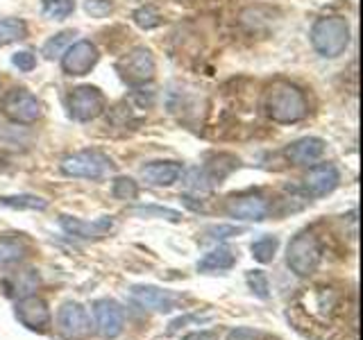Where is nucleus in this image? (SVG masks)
Wrapping results in <instances>:
<instances>
[{
  "mask_svg": "<svg viewBox=\"0 0 363 340\" xmlns=\"http://www.w3.org/2000/svg\"><path fill=\"white\" fill-rule=\"evenodd\" d=\"M39 283H41L39 270L26 268V270L14 272V275L5 279V293L9 298L21 300V298H28V295H34V290L39 288Z\"/></svg>",
  "mask_w": 363,
  "mask_h": 340,
  "instance_id": "18",
  "label": "nucleus"
},
{
  "mask_svg": "<svg viewBox=\"0 0 363 340\" xmlns=\"http://www.w3.org/2000/svg\"><path fill=\"white\" fill-rule=\"evenodd\" d=\"M247 286L250 290H252L257 298L261 300H268V290H270V283H268V277H266V272H261V270H250L247 272Z\"/></svg>",
  "mask_w": 363,
  "mask_h": 340,
  "instance_id": "28",
  "label": "nucleus"
},
{
  "mask_svg": "<svg viewBox=\"0 0 363 340\" xmlns=\"http://www.w3.org/2000/svg\"><path fill=\"white\" fill-rule=\"evenodd\" d=\"M130 295L139 306H143V309H147V311H157V313L175 311L182 302V298L175 295L173 290L157 288V286H132Z\"/></svg>",
  "mask_w": 363,
  "mask_h": 340,
  "instance_id": "13",
  "label": "nucleus"
},
{
  "mask_svg": "<svg viewBox=\"0 0 363 340\" xmlns=\"http://www.w3.org/2000/svg\"><path fill=\"white\" fill-rule=\"evenodd\" d=\"M323 259V247L313 232H300L286 247V266L298 277H309L318 270Z\"/></svg>",
  "mask_w": 363,
  "mask_h": 340,
  "instance_id": "3",
  "label": "nucleus"
},
{
  "mask_svg": "<svg viewBox=\"0 0 363 340\" xmlns=\"http://www.w3.org/2000/svg\"><path fill=\"white\" fill-rule=\"evenodd\" d=\"M270 204L259 193H243V196H232L225 204V213L234 220L243 222H261L266 220Z\"/></svg>",
  "mask_w": 363,
  "mask_h": 340,
  "instance_id": "10",
  "label": "nucleus"
},
{
  "mask_svg": "<svg viewBox=\"0 0 363 340\" xmlns=\"http://www.w3.org/2000/svg\"><path fill=\"white\" fill-rule=\"evenodd\" d=\"M234 266H236V252L232 247H227V245H218V247L211 249V252H207L198 261V270L207 272V275H211V272L232 270Z\"/></svg>",
  "mask_w": 363,
  "mask_h": 340,
  "instance_id": "19",
  "label": "nucleus"
},
{
  "mask_svg": "<svg viewBox=\"0 0 363 340\" xmlns=\"http://www.w3.org/2000/svg\"><path fill=\"white\" fill-rule=\"evenodd\" d=\"M60 225L68 236L82 238V241H98V238H105L113 230V220L109 215H102V218H96V220H82V218H71V215H62Z\"/></svg>",
  "mask_w": 363,
  "mask_h": 340,
  "instance_id": "14",
  "label": "nucleus"
},
{
  "mask_svg": "<svg viewBox=\"0 0 363 340\" xmlns=\"http://www.w3.org/2000/svg\"><path fill=\"white\" fill-rule=\"evenodd\" d=\"M227 340H259V332H255V329L238 327V329H232V332L227 334Z\"/></svg>",
  "mask_w": 363,
  "mask_h": 340,
  "instance_id": "33",
  "label": "nucleus"
},
{
  "mask_svg": "<svg viewBox=\"0 0 363 340\" xmlns=\"http://www.w3.org/2000/svg\"><path fill=\"white\" fill-rule=\"evenodd\" d=\"M264 109L268 118L279 125H293L309 116V102L304 91L291 82L270 84L264 96Z\"/></svg>",
  "mask_w": 363,
  "mask_h": 340,
  "instance_id": "1",
  "label": "nucleus"
},
{
  "mask_svg": "<svg viewBox=\"0 0 363 340\" xmlns=\"http://www.w3.org/2000/svg\"><path fill=\"white\" fill-rule=\"evenodd\" d=\"M57 332L64 340H84L91 334V317L89 311L79 302L68 300L57 311Z\"/></svg>",
  "mask_w": 363,
  "mask_h": 340,
  "instance_id": "7",
  "label": "nucleus"
},
{
  "mask_svg": "<svg viewBox=\"0 0 363 340\" xmlns=\"http://www.w3.org/2000/svg\"><path fill=\"white\" fill-rule=\"evenodd\" d=\"M75 11V0H41V14L50 21H66Z\"/></svg>",
  "mask_w": 363,
  "mask_h": 340,
  "instance_id": "23",
  "label": "nucleus"
},
{
  "mask_svg": "<svg viewBox=\"0 0 363 340\" xmlns=\"http://www.w3.org/2000/svg\"><path fill=\"white\" fill-rule=\"evenodd\" d=\"M16 317L30 332H45L52 322L48 304H45V300L37 298V295H28V298L16 300Z\"/></svg>",
  "mask_w": 363,
  "mask_h": 340,
  "instance_id": "12",
  "label": "nucleus"
},
{
  "mask_svg": "<svg viewBox=\"0 0 363 340\" xmlns=\"http://www.w3.org/2000/svg\"><path fill=\"white\" fill-rule=\"evenodd\" d=\"M243 230L241 227H234V225H211L204 230V234H207L209 241H225V238H232L236 234H241Z\"/></svg>",
  "mask_w": 363,
  "mask_h": 340,
  "instance_id": "30",
  "label": "nucleus"
},
{
  "mask_svg": "<svg viewBox=\"0 0 363 340\" xmlns=\"http://www.w3.org/2000/svg\"><path fill=\"white\" fill-rule=\"evenodd\" d=\"M134 23L139 26L141 30H155V28H159L164 23V18H162V14L157 11V7H152V5H143V7H139L134 11Z\"/></svg>",
  "mask_w": 363,
  "mask_h": 340,
  "instance_id": "27",
  "label": "nucleus"
},
{
  "mask_svg": "<svg viewBox=\"0 0 363 340\" xmlns=\"http://www.w3.org/2000/svg\"><path fill=\"white\" fill-rule=\"evenodd\" d=\"M91 313H94V324L100 338L113 340L123 334L125 311L116 300H109V298L96 300L94 306H91Z\"/></svg>",
  "mask_w": 363,
  "mask_h": 340,
  "instance_id": "9",
  "label": "nucleus"
},
{
  "mask_svg": "<svg viewBox=\"0 0 363 340\" xmlns=\"http://www.w3.org/2000/svg\"><path fill=\"white\" fill-rule=\"evenodd\" d=\"M73 37H75L73 30H64L60 34H55V37H50L48 41L43 43V50H41L43 57H45V60H55V57H62L66 52V48H68V43L73 41Z\"/></svg>",
  "mask_w": 363,
  "mask_h": 340,
  "instance_id": "25",
  "label": "nucleus"
},
{
  "mask_svg": "<svg viewBox=\"0 0 363 340\" xmlns=\"http://www.w3.org/2000/svg\"><path fill=\"white\" fill-rule=\"evenodd\" d=\"M182 164L177 162H152L141 168V177L150 186H173L182 177Z\"/></svg>",
  "mask_w": 363,
  "mask_h": 340,
  "instance_id": "17",
  "label": "nucleus"
},
{
  "mask_svg": "<svg viewBox=\"0 0 363 340\" xmlns=\"http://www.w3.org/2000/svg\"><path fill=\"white\" fill-rule=\"evenodd\" d=\"M100 60L98 48L91 41H75L62 55V68L66 75H86Z\"/></svg>",
  "mask_w": 363,
  "mask_h": 340,
  "instance_id": "11",
  "label": "nucleus"
},
{
  "mask_svg": "<svg viewBox=\"0 0 363 340\" xmlns=\"http://www.w3.org/2000/svg\"><path fill=\"white\" fill-rule=\"evenodd\" d=\"M0 109H3V113L11 123H21V125H32L41 118V102L28 89L7 91L3 102H0Z\"/></svg>",
  "mask_w": 363,
  "mask_h": 340,
  "instance_id": "6",
  "label": "nucleus"
},
{
  "mask_svg": "<svg viewBox=\"0 0 363 340\" xmlns=\"http://www.w3.org/2000/svg\"><path fill=\"white\" fill-rule=\"evenodd\" d=\"M5 170H7V159L0 154V173H5Z\"/></svg>",
  "mask_w": 363,
  "mask_h": 340,
  "instance_id": "35",
  "label": "nucleus"
},
{
  "mask_svg": "<svg viewBox=\"0 0 363 340\" xmlns=\"http://www.w3.org/2000/svg\"><path fill=\"white\" fill-rule=\"evenodd\" d=\"M11 64H14L18 71L30 73V71H34V66H37V57H34V52H30V50H18L11 55Z\"/></svg>",
  "mask_w": 363,
  "mask_h": 340,
  "instance_id": "32",
  "label": "nucleus"
},
{
  "mask_svg": "<svg viewBox=\"0 0 363 340\" xmlns=\"http://www.w3.org/2000/svg\"><path fill=\"white\" fill-rule=\"evenodd\" d=\"M279 247V238L277 236H261L259 241H255L250 245L252 249V256L259 261V264H270L272 259H275V252Z\"/></svg>",
  "mask_w": 363,
  "mask_h": 340,
  "instance_id": "24",
  "label": "nucleus"
},
{
  "mask_svg": "<svg viewBox=\"0 0 363 340\" xmlns=\"http://www.w3.org/2000/svg\"><path fill=\"white\" fill-rule=\"evenodd\" d=\"M340 181V173L334 164H318L311 166L304 177V188L311 198H325L332 191H336Z\"/></svg>",
  "mask_w": 363,
  "mask_h": 340,
  "instance_id": "15",
  "label": "nucleus"
},
{
  "mask_svg": "<svg viewBox=\"0 0 363 340\" xmlns=\"http://www.w3.org/2000/svg\"><path fill=\"white\" fill-rule=\"evenodd\" d=\"M28 37V26L21 18H0V48Z\"/></svg>",
  "mask_w": 363,
  "mask_h": 340,
  "instance_id": "22",
  "label": "nucleus"
},
{
  "mask_svg": "<svg viewBox=\"0 0 363 340\" xmlns=\"http://www.w3.org/2000/svg\"><path fill=\"white\" fill-rule=\"evenodd\" d=\"M28 256V243L18 236H5L0 238V270L18 266Z\"/></svg>",
  "mask_w": 363,
  "mask_h": 340,
  "instance_id": "20",
  "label": "nucleus"
},
{
  "mask_svg": "<svg viewBox=\"0 0 363 340\" xmlns=\"http://www.w3.org/2000/svg\"><path fill=\"white\" fill-rule=\"evenodd\" d=\"M113 3L111 0H84V11L94 18H105L111 14Z\"/></svg>",
  "mask_w": 363,
  "mask_h": 340,
  "instance_id": "31",
  "label": "nucleus"
},
{
  "mask_svg": "<svg viewBox=\"0 0 363 340\" xmlns=\"http://www.w3.org/2000/svg\"><path fill=\"white\" fill-rule=\"evenodd\" d=\"M60 170L68 177L79 179H102L113 170V162L98 150H82L62 159Z\"/></svg>",
  "mask_w": 363,
  "mask_h": 340,
  "instance_id": "4",
  "label": "nucleus"
},
{
  "mask_svg": "<svg viewBox=\"0 0 363 340\" xmlns=\"http://www.w3.org/2000/svg\"><path fill=\"white\" fill-rule=\"evenodd\" d=\"M325 152V141L318 136H304L286 147V157L293 166H309L315 164Z\"/></svg>",
  "mask_w": 363,
  "mask_h": 340,
  "instance_id": "16",
  "label": "nucleus"
},
{
  "mask_svg": "<svg viewBox=\"0 0 363 340\" xmlns=\"http://www.w3.org/2000/svg\"><path fill=\"white\" fill-rule=\"evenodd\" d=\"M184 340H218V336H216L213 332H193Z\"/></svg>",
  "mask_w": 363,
  "mask_h": 340,
  "instance_id": "34",
  "label": "nucleus"
},
{
  "mask_svg": "<svg viewBox=\"0 0 363 340\" xmlns=\"http://www.w3.org/2000/svg\"><path fill=\"white\" fill-rule=\"evenodd\" d=\"M136 215H145V218L157 215V218H164V220H170V222H179L182 220V213L175 211V209H168V207H139V209H136Z\"/></svg>",
  "mask_w": 363,
  "mask_h": 340,
  "instance_id": "29",
  "label": "nucleus"
},
{
  "mask_svg": "<svg viewBox=\"0 0 363 340\" xmlns=\"http://www.w3.org/2000/svg\"><path fill=\"white\" fill-rule=\"evenodd\" d=\"M0 204L16 211H45L48 209V200L39 196H30V193H21V196H0Z\"/></svg>",
  "mask_w": 363,
  "mask_h": 340,
  "instance_id": "21",
  "label": "nucleus"
},
{
  "mask_svg": "<svg viewBox=\"0 0 363 340\" xmlns=\"http://www.w3.org/2000/svg\"><path fill=\"white\" fill-rule=\"evenodd\" d=\"M311 45L325 60H336L350 45V23L343 16L318 18L311 28Z\"/></svg>",
  "mask_w": 363,
  "mask_h": 340,
  "instance_id": "2",
  "label": "nucleus"
},
{
  "mask_svg": "<svg viewBox=\"0 0 363 340\" xmlns=\"http://www.w3.org/2000/svg\"><path fill=\"white\" fill-rule=\"evenodd\" d=\"M116 71H118V75L128 84H132V86H143L147 82H152L155 71H157V64H155V57H152L150 50L143 48V45H136V48H132L116 64Z\"/></svg>",
  "mask_w": 363,
  "mask_h": 340,
  "instance_id": "5",
  "label": "nucleus"
},
{
  "mask_svg": "<svg viewBox=\"0 0 363 340\" xmlns=\"http://www.w3.org/2000/svg\"><path fill=\"white\" fill-rule=\"evenodd\" d=\"M111 196L121 202H132V200L139 198V184H136L132 177L118 175L111 181Z\"/></svg>",
  "mask_w": 363,
  "mask_h": 340,
  "instance_id": "26",
  "label": "nucleus"
},
{
  "mask_svg": "<svg viewBox=\"0 0 363 340\" xmlns=\"http://www.w3.org/2000/svg\"><path fill=\"white\" fill-rule=\"evenodd\" d=\"M68 113H71V118L79 120V123H86V120H94L98 118L102 111H105V96H102V91L96 89V86H77L73 89L71 94H68Z\"/></svg>",
  "mask_w": 363,
  "mask_h": 340,
  "instance_id": "8",
  "label": "nucleus"
}]
</instances>
